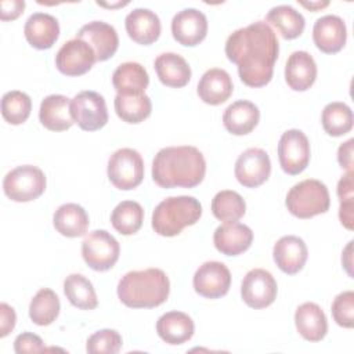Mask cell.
<instances>
[{
  "instance_id": "cell-23",
  "label": "cell",
  "mask_w": 354,
  "mask_h": 354,
  "mask_svg": "<svg viewBox=\"0 0 354 354\" xmlns=\"http://www.w3.org/2000/svg\"><path fill=\"white\" fill-rule=\"evenodd\" d=\"M317 79V64L307 51H295L285 65V80L295 91L308 90Z\"/></svg>"
},
{
  "instance_id": "cell-49",
  "label": "cell",
  "mask_w": 354,
  "mask_h": 354,
  "mask_svg": "<svg viewBox=\"0 0 354 354\" xmlns=\"http://www.w3.org/2000/svg\"><path fill=\"white\" fill-rule=\"evenodd\" d=\"M97 4H100V6H104V7H118V6H126L127 4V1H124V3H118V4H105V3H100V1H97Z\"/></svg>"
},
{
  "instance_id": "cell-28",
  "label": "cell",
  "mask_w": 354,
  "mask_h": 354,
  "mask_svg": "<svg viewBox=\"0 0 354 354\" xmlns=\"http://www.w3.org/2000/svg\"><path fill=\"white\" fill-rule=\"evenodd\" d=\"M153 66L159 80L167 87L180 88L191 80V68L188 62L176 53H163L158 55Z\"/></svg>"
},
{
  "instance_id": "cell-7",
  "label": "cell",
  "mask_w": 354,
  "mask_h": 354,
  "mask_svg": "<svg viewBox=\"0 0 354 354\" xmlns=\"http://www.w3.org/2000/svg\"><path fill=\"white\" fill-rule=\"evenodd\" d=\"M109 181L122 191L138 187L144 178V160L133 148H120L108 159Z\"/></svg>"
},
{
  "instance_id": "cell-17",
  "label": "cell",
  "mask_w": 354,
  "mask_h": 354,
  "mask_svg": "<svg viewBox=\"0 0 354 354\" xmlns=\"http://www.w3.org/2000/svg\"><path fill=\"white\" fill-rule=\"evenodd\" d=\"M313 40L318 50L325 54L339 53L347 40L344 21L337 15H324L313 26Z\"/></svg>"
},
{
  "instance_id": "cell-34",
  "label": "cell",
  "mask_w": 354,
  "mask_h": 354,
  "mask_svg": "<svg viewBox=\"0 0 354 354\" xmlns=\"http://www.w3.org/2000/svg\"><path fill=\"white\" fill-rule=\"evenodd\" d=\"M59 299L57 293L48 288H41L30 300L29 317L33 324L47 326L53 324L59 314Z\"/></svg>"
},
{
  "instance_id": "cell-43",
  "label": "cell",
  "mask_w": 354,
  "mask_h": 354,
  "mask_svg": "<svg viewBox=\"0 0 354 354\" xmlns=\"http://www.w3.org/2000/svg\"><path fill=\"white\" fill-rule=\"evenodd\" d=\"M25 8V1L22 0H3L0 3V18L1 21H12L18 18Z\"/></svg>"
},
{
  "instance_id": "cell-6",
  "label": "cell",
  "mask_w": 354,
  "mask_h": 354,
  "mask_svg": "<svg viewBox=\"0 0 354 354\" xmlns=\"http://www.w3.org/2000/svg\"><path fill=\"white\" fill-rule=\"evenodd\" d=\"M3 189L7 198L14 202H30L44 192L46 176L37 166H17L6 174Z\"/></svg>"
},
{
  "instance_id": "cell-1",
  "label": "cell",
  "mask_w": 354,
  "mask_h": 354,
  "mask_svg": "<svg viewBox=\"0 0 354 354\" xmlns=\"http://www.w3.org/2000/svg\"><path fill=\"white\" fill-rule=\"evenodd\" d=\"M278 53L277 35L264 21L236 29L225 41L227 58L238 66L241 80L249 87H263L270 83Z\"/></svg>"
},
{
  "instance_id": "cell-3",
  "label": "cell",
  "mask_w": 354,
  "mask_h": 354,
  "mask_svg": "<svg viewBox=\"0 0 354 354\" xmlns=\"http://www.w3.org/2000/svg\"><path fill=\"white\" fill-rule=\"evenodd\" d=\"M170 281L160 268L129 271L118 283V297L130 308H153L165 303Z\"/></svg>"
},
{
  "instance_id": "cell-46",
  "label": "cell",
  "mask_w": 354,
  "mask_h": 354,
  "mask_svg": "<svg viewBox=\"0 0 354 354\" xmlns=\"http://www.w3.org/2000/svg\"><path fill=\"white\" fill-rule=\"evenodd\" d=\"M354 173L353 171H347V174H344L339 183H337V196L340 201H347V199H354L353 195V187H354V181H353Z\"/></svg>"
},
{
  "instance_id": "cell-15",
  "label": "cell",
  "mask_w": 354,
  "mask_h": 354,
  "mask_svg": "<svg viewBox=\"0 0 354 354\" xmlns=\"http://www.w3.org/2000/svg\"><path fill=\"white\" fill-rule=\"evenodd\" d=\"M171 33L174 40L187 47L199 44L207 33L206 15L196 8H184L171 19Z\"/></svg>"
},
{
  "instance_id": "cell-11",
  "label": "cell",
  "mask_w": 354,
  "mask_h": 354,
  "mask_svg": "<svg viewBox=\"0 0 354 354\" xmlns=\"http://www.w3.org/2000/svg\"><path fill=\"white\" fill-rule=\"evenodd\" d=\"M277 292L278 286L275 278L264 268H253L242 279L241 296L243 301L254 310L271 306L277 297Z\"/></svg>"
},
{
  "instance_id": "cell-44",
  "label": "cell",
  "mask_w": 354,
  "mask_h": 354,
  "mask_svg": "<svg viewBox=\"0 0 354 354\" xmlns=\"http://www.w3.org/2000/svg\"><path fill=\"white\" fill-rule=\"evenodd\" d=\"M353 144L354 140L350 138L346 142H343L337 149V162L342 169H346L347 171H353Z\"/></svg>"
},
{
  "instance_id": "cell-35",
  "label": "cell",
  "mask_w": 354,
  "mask_h": 354,
  "mask_svg": "<svg viewBox=\"0 0 354 354\" xmlns=\"http://www.w3.org/2000/svg\"><path fill=\"white\" fill-rule=\"evenodd\" d=\"M144 221V209L136 201H122L115 206L111 214L113 228L122 235L136 234Z\"/></svg>"
},
{
  "instance_id": "cell-10",
  "label": "cell",
  "mask_w": 354,
  "mask_h": 354,
  "mask_svg": "<svg viewBox=\"0 0 354 354\" xmlns=\"http://www.w3.org/2000/svg\"><path fill=\"white\" fill-rule=\"evenodd\" d=\"M278 159L282 170L290 176L300 174L310 162V142L299 129L286 130L278 142Z\"/></svg>"
},
{
  "instance_id": "cell-22",
  "label": "cell",
  "mask_w": 354,
  "mask_h": 354,
  "mask_svg": "<svg viewBox=\"0 0 354 354\" xmlns=\"http://www.w3.org/2000/svg\"><path fill=\"white\" fill-rule=\"evenodd\" d=\"M234 90L231 76L227 71L220 68L207 69L196 87L199 98L209 105H220L225 102Z\"/></svg>"
},
{
  "instance_id": "cell-36",
  "label": "cell",
  "mask_w": 354,
  "mask_h": 354,
  "mask_svg": "<svg viewBox=\"0 0 354 354\" xmlns=\"http://www.w3.org/2000/svg\"><path fill=\"white\" fill-rule=\"evenodd\" d=\"M353 111L344 102H329L322 109L321 123L326 134L340 137L353 129Z\"/></svg>"
},
{
  "instance_id": "cell-19",
  "label": "cell",
  "mask_w": 354,
  "mask_h": 354,
  "mask_svg": "<svg viewBox=\"0 0 354 354\" xmlns=\"http://www.w3.org/2000/svg\"><path fill=\"white\" fill-rule=\"evenodd\" d=\"M253 241L252 230L238 221L218 225L213 234L216 249L225 256H238L246 252Z\"/></svg>"
},
{
  "instance_id": "cell-21",
  "label": "cell",
  "mask_w": 354,
  "mask_h": 354,
  "mask_svg": "<svg viewBox=\"0 0 354 354\" xmlns=\"http://www.w3.org/2000/svg\"><path fill=\"white\" fill-rule=\"evenodd\" d=\"M24 33L28 43L37 50L53 47L59 36V24L47 12H33L25 22Z\"/></svg>"
},
{
  "instance_id": "cell-30",
  "label": "cell",
  "mask_w": 354,
  "mask_h": 354,
  "mask_svg": "<svg viewBox=\"0 0 354 354\" xmlns=\"http://www.w3.org/2000/svg\"><path fill=\"white\" fill-rule=\"evenodd\" d=\"M53 224L64 236H83L88 228V216L80 205L64 203L54 212Z\"/></svg>"
},
{
  "instance_id": "cell-8",
  "label": "cell",
  "mask_w": 354,
  "mask_h": 354,
  "mask_svg": "<svg viewBox=\"0 0 354 354\" xmlns=\"http://www.w3.org/2000/svg\"><path fill=\"white\" fill-rule=\"evenodd\" d=\"M119 253V242L105 230L88 232L82 242V256L94 271L111 270L116 264Z\"/></svg>"
},
{
  "instance_id": "cell-9",
  "label": "cell",
  "mask_w": 354,
  "mask_h": 354,
  "mask_svg": "<svg viewBox=\"0 0 354 354\" xmlns=\"http://www.w3.org/2000/svg\"><path fill=\"white\" fill-rule=\"evenodd\" d=\"M71 113L73 122L86 131L100 130L108 122L104 97L91 90L80 91L71 100Z\"/></svg>"
},
{
  "instance_id": "cell-20",
  "label": "cell",
  "mask_w": 354,
  "mask_h": 354,
  "mask_svg": "<svg viewBox=\"0 0 354 354\" xmlns=\"http://www.w3.org/2000/svg\"><path fill=\"white\" fill-rule=\"evenodd\" d=\"M129 37L142 46H149L160 36V19L148 8H134L124 19Z\"/></svg>"
},
{
  "instance_id": "cell-38",
  "label": "cell",
  "mask_w": 354,
  "mask_h": 354,
  "mask_svg": "<svg viewBox=\"0 0 354 354\" xmlns=\"http://www.w3.org/2000/svg\"><path fill=\"white\" fill-rule=\"evenodd\" d=\"M32 111V100L19 90L7 91L1 98V115L10 124H21L26 122Z\"/></svg>"
},
{
  "instance_id": "cell-16",
  "label": "cell",
  "mask_w": 354,
  "mask_h": 354,
  "mask_svg": "<svg viewBox=\"0 0 354 354\" xmlns=\"http://www.w3.org/2000/svg\"><path fill=\"white\" fill-rule=\"evenodd\" d=\"M76 39L90 44L95 53L97 61L109 59L119 47L116 29L104 21H91L83 25L76 33Z\"/></svg>"
},
{
  "instance_id": "cell-45",
  "label": "cell",
  "mask_w": 354,
  "mask_h": 354,
  "mask_svg": "<svg viewBox=\"0 0 354 354\" xmlns=\"http://www.w3.org/2000/svg\"><path fill=\"white\" fill-rule=\"evenodd\" d=\"M339 218H340V223L347 230H353V227H354V199L340 201Z\"/></svg>"
},
{
  "instance_id": "cell-29",
  "label": "cell",
  "mask_w": 354,
  "mask_h": 354,
  "mask_svg": "<svg viewBox=\"0 0 354 354\" xmlns=\"http://www.w3.org/2000/svg\"><path fill=\"white\" fill-rule=\"evenodd\" d=\"M112 84L118 94H144L149 84L145 68L138 62L120 64L112 73Z\"/></svg>"
},
{
  "instance_id": "cell-14",
  "label": "cell",
  "mask_w": 354,
  "mask_h": 354,
  "mask_svg": "<svg viewBox=\"0 0 354 354\" xmlns=\"http://www.w3.org/2000/svg\"><path fill=\"white\" fill-rule=\"evenodd\" d=\"M194 289L206 299H218L230 290L231 272L221 261H206L194 274Z\"/></svg>"
},
{
  "instance_id": "cell-27",
  "label": "cell",
  "mask_w": 354,
  "mask_h": 354,
  "mask_svg": "<svg viewBox=\"0 0 354 354\" xmlns=\"http://www.w3.org/2000/svg\"><path fill=\"white\" fill-rule=\"evenodd\" d=\"M156 332L167 344L178 346L192 337L195 325L188 314L181 311H169L159 317L156 322Z\"/></svg>"
},
{
  "instance_id": "cell-48",
  "label": "cell",
  "mask_w": 354,
  "mask_h": 354,
  "mask_svg": "<svg viewBox=\"0 0 354 354\" xmlns=\"http://www.w3.org/2000/svg\"><path fill=\"white\" fill-rule=\"evenodd\" d=\"M351 243L353 242H348V245H347V248H346V252H344V254L347 256V261H344L343 264H344V267L347 268V272L351 275V270H350V267H351V254H350V252H351Z\"/></svg>"
},
{
  "instance_id": "cell-37",
  "label": "cell",
  "mask_w": 354,
  "mask_h": 354,
  "mask_svg": "<svg viewBox=\"0 0 354 354\" xmlns=\"http://www.w3.org/2000/svg\"><path fill=\"white\" fill-rule=\"evenodd\" d=\"M245 212L246 203L243 198L235 191H220L212 199V213L220 221H238L245 214Z\"/></svg>"
},
{
  "instance_id": "cell-13",
  "label": "cell",
  "mask_w": 354,
  "mask_h": 354,
  "mask_svg": "<svg viewBox=\"0 0 354 354\" xmlns=\"http://www.w3.org/2000/svg\"><path fill=\"white\" fill-rule=\"evenodd\" d=\"M234 173L239 184L246 188L261 185L268 180L271 173L268 153L261 148H248L238 156Z\"/></svg>"
},
{
  "instance_id": "cell-5",
  "label": "cell",
  "mask_w": 354,
  "mask_h": 354,
  "mask_svg": "<svg viewBox=\"0 0 354 354\" xmlns=\"http://www.w3.org/2000/svg\"><path fill=\"white\" fill-rule=\"evenodd\" d=\"M285 205L297 218H311L329 209V191L324 183L314 178L295 184L286 194Z\"/></svg>"
},
{
  "instance_id": "cell-31",
  "label": "cell",
  "mask_w": 354,
  "mask_h": 354,
  "mask_svg": "<svg viewBox=\"0 0 354 354\" xmlns=\"http://www.w3.org/2000/svg\"><path fill=\"white\" fill-rule=\"evenodd\" d=\"M266 21L274 25L281 36L286 40H292L299 37L306 26L304 17L296 11L292 6L288 4H281L272 7L267 15Z\"/></svg>"
},
{
  "instance_id": "cell-4",
  "label": "cell",
  "mask_w": 354,
  "mask_h": 354,
  "mask_svg": "<svg viewBox=\"0 0 354 354\" xmlns=\"http://www.w3.org/2000/svg\"><path fill=\"white\" fill-rule=\"evenodd\" d=\"M202 216V205L194 196L180 195L163 199L153 209L152 228L158 235L176 236L185 227L194 225Z\"/></svg>"
},
{
  "instance_id": "cell-2",
  "label": "cell",
  "mask_w": 354,
  "mask_h": 354,
  "mask_svg": "<svg viewBox=\"0 0 354 354\" xmlns=\"http://www.w3.org/2000/svg\"><path fill=\"white\" fill-rule=\"evenodd\" d=\"M205 173L203 153L192 145L162 148L152 162V178L162 188H194Z\"/></svg>"
},
{
  "instance_id": "cell-12",
  "label": "cell",
  "mask_w": 354,
  "mask_h": 354,
  "mask_svg": "<svg viewBox=\"0 0 354 354\" xmlns=\"http://www.w3.org/2000/svg\"><path fill=\"white\" fill-rule=\"evenodd\" d=\"M97 61L94 50L84 40L65 41L55 55L57 69L66 76H80L88 72Z\"/></svg>"
},
{
  "instance_id": "cell-42",
  "label": "cell",
  "mask_w": 354,
  "mask_h": 354,
  "mask_svg": "<svg viewBox=\"0 0 354 354\" xmlns=\"http://www.w3.org/2000/svg\"><path fill=\"white\" fill-rule=\"evenodd\" d=\"M17 315L11 306L7 303L0 304V337H6L15 326Z\"/></svg>"
},
{
  "instance_id": "cell-39",
  "label": "cell",
  "mask_w": 354,
  "mask_h": 354,
  "mask_svg": "<svg viewBox=\"0 0 354 354\" xmlns=\"http://www.w3.org/2000/svg\"><path fill=\"white\" fill-rule=\"evenodd\" d=\"M122 347V336L115 329H101L94 332L86 343L90 354H116Z\"/></svg>"
},
{
  "instance_id": "cell-41",
  "label": "cell",
  "mask_w": 354,
  "mask_h": 354,
  "mask_svg": "<svg viewBox=\"0 0 354 354\" xmlns=\"http://www.w3.org/2000/svg\"><path fill=\"white\" fill-rule=\"evenodd\" d=\"M14 350L18 354L40 353V351H44L46 347H44V343L40 336L30 333V332H24L15 337Z\"/></svg>"
},
{
  "instance_id": "cell-26",
  "label": "cell",
  "mask_w": 354,
  "mask_h": 354,
  "mask_svg": "<svg viewBox=\"0 0 354 354\" xmlns=\"http://www.w3.org/2000/svg\"><path fill=\"white\" fill-rule=\"evenodd\" d=\"M295 324L297 332L308 342H319L328 332V321L322 308L307 301L300 304L295 313Z\"/></svg>"
},
{
  "instance_id": "cell-40",
  "label": "cell",
  "mask_w": 354,
  "mask_h": 354,
  "mask_svg": "<svg viewBox=\"0 0 354 354\" xmlns=\"http://www.w3.org/2000/svg\"><path fill=\"white\" fill-rule=\"evenodd\" d=\"M332 315L337 325L343 328L354 326V292L346 290L339 293L332 303Z\"/></svg>"
},
{
  "instance_id": "cell-33",
  "label": "cell",
  "mask_w": 354,
  "mask_h": 354,
  "mask_svg": "<svg viewBox=\"0 0 354 354\" xmlns=\"http://www.w3.org/2000/svg\"><path fill=\"white\" fill-rule=\"evenodd\" d=\"M64 293L69 303L80 310H94L98 306L93 283L82 274H71L65 278Z\"/></svg>"
},
{
  "instance_id": "cell-18",
  "label": "cell",
  "mask_w": 354,
  "mask_h": 354,
  "mask_svg": "<svg viewBox=\"0 0 354 354\" xmlns=\"http://www.w3.org/2000/svg\"><path fill=\"white\" fill-rule=\"evenodd\" d=\"M272 257L281 271L288 275H293L304 267L308 250L301 238L296 235H285L274 245Z\"/></svg>"
},
{
  "instance_id": "cell-24",
  "label": "cell",
  "mask_w": 354,
  "mask_h": 354,
  "mask_svg": "<svg viewBox=\"0 0 354 354\" xmlns=\"http://www.w3.org/2000/svg\"><path fill=\"white\" fill-rule=\"evenodd\" d=\"M40 123L51 131H65L72 127L73 118L71 113V100L62 94L47 95L39 109Z\"/></svg>"
},
{
  "instance_id": "cell-32",
  "label": "cell",
  "mask_w": 354,
  "mask_h": 354,
  "mask_svg": "<svg viewBox=\"0 0 354 354\" xmlns=\"http://www.w3.org/2000/svg\"><path fill=\"white\" fill-rule=\"evenodd\" d=\"M115 112L116 115L126 123L137 124L144 122L152 111L151 98L144 94H133V95H124V94H116L115 101Z\"/></svg>"
},
{
  "instance_id": "cell-47",
  "label": "cell",
  "mask_w": 354,
  "mask_h": 354,
  "mask_svg": "<svg viewBox=\"0 0 354 354\" xmlns=\"http://www.w3.org/2000/svg\"><path fill=\"white\" fill-rule=\"evenodd\" d=\"M303 7H306V8H308V10H311V11H318V10H322V8H325V7H328L329 6V1H310V3H307V1H299Z\"/></svg>"
},
{
  "instance_id": "cell-25",
  "label": "cell",
  "mask_w": 354,
  "mask_h": 354,
  "mask_svg": "<svg viewBox=\"0 0 354 354\" xmlns=\"http://www.w3.org/2000/svg\"><path fill=\"white\" fill-rule=\"evenodd\" d=\"M259 119L260 111L253 102L238 100L224 111L223 124L228 133L234 136H245L257 126Z\"/></svg>"
}]
</instances>
